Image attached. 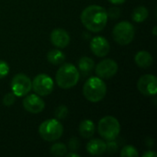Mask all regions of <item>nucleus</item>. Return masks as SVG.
<instances>
[{"mask_svg": "<svg viewBox=\"0 0 157 157\" xmlns=\"http://www.w3.org/2000/svg\"><path fill=\"white\" fill-rule=\"evenodd\" d=\"M80 19L86 29L91 32H99L105 29L109 17L103 6L91 5L82 11Z\"/></svg>", "mask_w": 157, "mask_h": 157, "instance_id": "1", "label": "nucleus"}, {"mask_svg": "<svg viewBox=\"0 0 157 157\" xmlns=\"http://www.w3.org/2000/svg\"><path fill=\"white\" fill-rule=\"evenodd\" d=\"M80 73L73 63H62L55 76L56 84L63 89L74 87L79 81Z\"/></svg>", "mask_w": 157, "mask_h": 157, "instance_id": "2", "label": "nucleus"}, {"mask_svg": "<svg viewBox=\"0 0 157 157\" xmlns=\"http://www.w3.org/2000/svg\"><path fill=\"white\" fill-rule=\"evenodd\" d=\"M83 95L90 102H99L107 95V86L103 79L98 76L90 77L83 86Z\"/></svg>", "mask_w": 157, "mask_h": 157, "instance_id": "3", "label": "nucleus"}, {"mask_svg": "<svg viewBox=\"0 0 157 157\" xmlns=\"http://www.w3.org/2000/svg\"><path fill=\"white\" fill-rule=\"evenodd\" d=\"M63 133V126L56 119L46 120L39 127V134L46 142H55L62 137Z\"/></svg>", "mask_w": 157, "mask_h": 157, "instance_id": "4", "label": "nucleus"}, {"mask_svg": "<svg viewBox=\"0 0 157 157\" xmlns=\"http://www.w3.org/2000/svg\"><path fill=\"white\" fill-rule=\"evenodd\" d=\"M98 132L99 135L107 141L115 140L120 134L121 124L115 117L106 116L98 121Z\"/></svg>", "mask_w": 157, "mask_h": 157, "instance_id": "5", "label": "nucleus"}, {"mask_svg": "<svg viewBox=\"0 0 157 157\" xmlns=\"http://www.w3.org/2000/svg\"><path fill=\"white\" fill-rule=\"evenodd\" d=\"M114 40L120 45L130 44L135 36V29L132 23L129 21H121L115 25L112 30Z\"/></svg>", "mask_w": 157, "mask_h": 157, "instance_id": "6", "label": "nucleus"}, {"mask_svg": "<svg viewBox=\"0 0 157 157\" xmlns=\"http://www.w3.org/2000/svg\"><path fill=\"white\" fill-rule=\"evenodd\" d=\"M10 86L16 97H25L32 89V82L25 74H17L13 76Z\"/></svg>", "mask_w": 157, "mask_h": 157, "instance_id": "7", "label": "nucleus"}, {"mask_svg": "<svg viewBox=\"0 0 157 157\" xmlns=\"http://www.w3.org/2000/svg\"><path fill=\"white\" fill-rule=\"evenodd\" d=\"M54 83L52 78L46 74L37 75L32 81V89L40 97L50 95L53 90Z\"/></svg>", "mask_w": 157, "mask_h": 157, "instance_id": "8", "label": "nucleus"}, {"mask_svg": "<svg viewBox=\"0 0 157 157\" xmlns=\"http://www.w3.org/2000/svg\"><path fill=\"white\" fill-rule=\"evenodd\" d=\"M118 63L112 59H105L99 62L95 69L96 75L101 79H109L118 72Z\"/></svg>", "mask_w": 157, "mask_h": 157, "instance_id": "9", "label": "nucleus"}, {"mask_svg": "<svg viewBox=\"0 0 157 157\" xmlns=\"http://www.w3.org/2000/svg\"><path fill=\"white\" fill-rule=\"evenodd\" d=\"M137 87L141 94L144 96H155L157 93V78L154 75H144L137 82Z\"/></svg>", "mask_w": 157, "mask_h": 157, "instance_id": "10", "label": "nucleus"}, {"mask_svg": "<svg viewBox=\"0 0 157 157\" xmlns=\"http://www.w3.org/2000/svg\"><path fill=\"white\" fill-rule=\"evenodd\" d=\"M22 105L26 111L32 114L40 113L45 108V102L37 94H30L25 97L22 101Z\"/></svg>", "mask_w": 157, "mask_h": 157, "instance_id": "11", "label": "nucleus"}, {"mask_svg": "<svg viewBox=\"0 0 157 157\" xmlns=\"http://www.w3.org/2000/svg\"><path fill=\"white\" fill-rule=\"evenodd\" d=\"M90 50L98 57H105L110 50L108 40L102 36H96L90 41Z\"/></svg>", "mask_w": 157, "mask_h": 157, "instance_id": "12", "label": "nucleus"}, {"mask_svg": "<svg viewBox=\"0 0 157 157\" xmlns=\"http://www.w3.org/2000/svg\"><path fill=\"white\" fill-rule=\"evenodd\" d=\"M50 38L52 43L59 49H63L67 47L70 43V36L68 32L61 28L54 29L52 31Z\"/></svg>", "mask_w": 157, "mask_h": 157, "instance_id": "13", "label": "nucleus"}, {"mask_svg": "<svg viewBox=\"0 0 157 157\" xmlns=\"http://www.w3.org/2000/svg\"><path fill=\"white\" fill-rule=\"evenodd\" d=\"M86 151L91 155H101L107 152V144L101 139H92L86 144Z\"/></svg>", "mask_w": 157, "mask_h": 157, "instance_id": "14", "label": "nucleus"}, {"mask_svg": "<svg viewBox=\"0 0 157 157\" xmlns=\"http://www.w3.org/2000/svg\"><path fill=\"white\" fill-rule=\"evenodd\" d=\"M134 61L135 63L141 67V68H148L150 67L153 63H154V58L152 56V54L149 52L146 51H140L136 53L135 57H134Z\"/></svg>", "mask_w": 157, "mask_h": 157, "instance_id": "15", "label": "nucleus"}, {"mask_svg": "<svg viewBox=\"0 0 157 157\" xmlns=\"http://www.w3.org/2000/svg\"><path fill=\"white\" fill-rule=\"evenodd\" d=\"M95 124L90 120H84L79 124V133L85 139L91 138L95 133Z\"/></svg>", "mask_w": 157, "mask_h": 157, "instance_id": "16", "label": "nucleus"}, {"mask_svg": "<svg viewBox=\"0 0 157 157\" xmlns=\"http://www.w3.org/2000/svg\"><path fill=\"white\" fill-rule=\"evenodd\" d=\"M95 63L94 60L90 57L84 56L81 57L78 61V71L83 75H88L94 69Z\"/></svg>", "mask_w": 157, "mask_h": 157, "instance_id": "17", "label": "nucleus"}, {"mask_svg": "<svg viewBox=\"0 0 157 157\" xmlns=\"http://www.w3.org/2000/svg\"><path fill=\"white\" fill-rule=\"evenodd\" d=\"M47 60L53 65H59L64 63L65 54L59 49H53L47 53Z\"/></svg>", "mask_w": 157, "mask_h": 157, "instance_id": "18", "label": "nucleus"}, {"mask_svg": "<svg viewBox=\"0 0 157 157\" xmlns=\"http://www.w3.org/2000/svg\"><path fill=\"white\" fill-rule=\"evenodd\" d=\"M148 16H149L148 9L144 6H140L133 10V12L132 14V18L134 22L141 23V22L145 21L147 19Z\"/></svg>", "mask_w": 157, "mask_h": 157, "instance_id": "19", "label": "nucleus"}, {"mask_svg": "<svg viewBox=\"0 0 157 157\" xmlns=\"http://www.w3.org/2000/svg\"><path fill=\"white\" fill-rule=\"evenodd\" d=\"M50 153L53 156H65V155L67 154V146L62 143H55L52 145L50 149Z\"/></svg>", "mask_w": 157, "mask_h": 157, "instance_id": "20", "label": "nucleus"}, {"mask_svg": "<svg viewBox=\"0 0 157 157\" xmlns=\"http://www.w3.org/2000/svg\"><path fill=\"white\" fill-rule=\"evenodd\" d=\"M121 156L122 157H138L139 153L137 149L132 145H126L121 151Z\"/></svg>", "mask_w": 157, "mask_h": 157, "instance_id": "21", "label": "nucleus"}, {"mask_svg": "<svg viewBox=\"0 0 157 157\" xmlns=\"http://www.w3.org/2000/svg\"><path fill=\"white\" fill-rule=\"evenodd\" d=\"M68 115V109L66 106L64 105H60L58 106L55 110H54V116H55V119L58 120V121H61V120H64Z\"/></svg>", "mask_w": 157, "mask_h": 157, "instance_id": "22", "label": "nucleus"}, {"mask_svg": "<svg viewBox=\"0 0 157 157\" xmlns=\"http://www.w3.org/2000/svg\"><path fill=\"white\" fill-rule=\"evenodd\" d=\"M16 101V96L14 95L13 92H9V93H6L4 98H3V104L6 106V107H11Z\"/></svg>", "mask_w": 157, "mask_h": 157, "instance_id": "23", "label": "nucleus"}, {"mask_svg": "<svg viewBox=\"0 0 157 157\" xmlns=\"http://www.w3.org/2000/svg\"><path fill=\"white\" fill-rule=\"evenodd\" d=\"M9 65L6 61L0 60V79L5 78L9 74Z\"/></svg>", "mask_w": 157, "mask_h": 157, "instance_id": "24", "label": "nucleus"}, {"mask_svg": "<svg viewBox=\"0 0 157 157\" xmlns=\"http://www.w3.org/2000/svg\"><path fill=\"white\" fill-rule=\"evenodd\" d=\"M107 14H108V17H109L111 19H117L121 16V12L119 7L113 6V7L109 8V10H107Z\"/></svg>", "mask_w": 157, "mask_h": 157, "instance_id": "25", "label": "nucleus"}, {"mask_svg": "<svg viewBox=\"0 0 157 157\" xmlns=\"http://www.w3.org/2000/svg\"><path fill=\"white\" fill-rule=\"evenodd\" d=\"M80 147V142L77 138H71L69 141H68V148L70 149L71 152H75L79 149Z\"/></svg>", "mask_w": 157, "mask_h": 157, "instance_id": "26", "label": "nucleus"}, {"mask_svg": "<svg viewBox=\"0 0 157 157\" xmlns=\"http://www.w3.org/2000/svg\"><path fill=\"white\" fill-rule=\"evenodd\" d=\"M107 151L110 154H114L117 152L118 148H119V145H118V143L115 141V140H111V141H109V143L107 144Z\"/></svg>", "mask_w": 157, "mask_h": 157, "instance_id": "27", "label": "nucleus"}, {"mask_svg": "<svg viewBox=\"0 0 157 157\" xmlns=\"http://www.w3.org/2000/svg\"><path fill=\"white\" fill-rule=\"evenodd\" d=\"M143 156L144 157H156L157 154L155 153V152H154V151H147V152H145V153L143 155Z\"/></svg>", "mask_w": 157, "mask_h": 157, "instance_id": "28", "label": "nucleus"}, {"mask_svg": "<svg viewBox=\"0 0 157 157\" xmlns=\"http://www.w3.org/2000/svg\"><path fill=\"white\" fill-rule=\"evenodd\" d=\"M109 1L113 5H122L125 3L126 0H109Z\"/></svg>", "mask_w": 157, "mask_h": 157, "instance_id": "29", "label": "nucleus"}, {"mask_svg": "<svg viewBox=\"0 0 157 157\" xmlns=\"http://www.w3.org/2000/svg\"><path fill=\"white\" fill-rule=\"evenodd\" d=\"M65 156L66 157H80V155H78V154H76V153H74V152H71V153H69V154H66V155H65Z\"/></svg>", "mask_w": 157, "mask_h": 157, "instance_id": "30", "label": "nucleus"}, {"mask_svg": "<svg viewBox=\"0 0 157 157\" xmlns=\"http://www.w3.org/2000/svg\"><path fill=\"white\" fill-rule=\"evenodd\" d=\"M153 143H154V141L151 138H147V140H146V145L147 146H152Z\"/></svg>", "mask_w": 157, "mask_h": 157, "instance_id": "31", "label": "nucleus"}, {"mask_svg": "<svg viewBox=\"0 0 157 157\" xmlns=\"http://www.w3.org/2000/svg\"><path fill=\"white\" fill-rule=\"evenodd\" d=\"M155 30H156V27H155V28H154V30H153V33H154V35H156V32H155Z\"/></svg>", "mask_w": 157, "mask_h": 157, "instance_id": "32", "label": "nucleus"}]
</instances>
